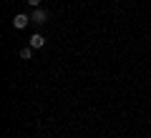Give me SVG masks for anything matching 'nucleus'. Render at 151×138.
Listing matches in <instances>:
<instances>
[{"label":"nucleus","mask_w":151,"mask_h":138,"mask_svg":"<svg viewBox=\"0 0 151 138\" xmlns=\"http://www.w3.org/2000/svg\"><path fill=\"white\" fill-rule=\"evenodd\" d=\"M20 58H23V60H30V58H33V48H30V45L20 50Z\"/></svg>","instance_id":"4"},{"label":"nucleus","mask_w":151,"mask_h":138,"mask_svg":"<svg viewBox=\"0 0 151 138\" xmlns=\"http://www.w3.org/2000/svg\"><path fill=\"white\" fill-rule=\"evenodd\" d=\"M28 5H30V8H33V10H35V8H38V5H40V0H28Z\"/></svg>","instance_id":"5"},{"label":"nucleus","mask_w":151,"mask_h":138,"mask_svg":"<svg viewBox=\"0 0 151 138\" xmlns=\"http://www.w3.org/2000/svg\"><path fill=\"white\" fill-rule=\"evenodd\" d=\"M30 23H35V25H43V23H48V10H43V8H35V10L30 13Z\"/></svg>","instance_id":"1"},{"label":"nucleus","mask_w":151,"mask_h":138,"mask_svg":"<svg viewBox=\"0 0 151 138\" xmlns=\"http://www.w3.org/2000/svg\"><path fill=\"white\" fill-rule=\"evenodd\" d=\"M28 43H30V48H33V50H38V48H43V45H45V38L35 33V35H30V38H28Z\"/></svg>","instance_id":"2"},{"label":"nucleus","mask_w":151,"mask_h":138,"mask_svg":"<svg viewBox=\"0 0 151 138\" xmlns=\"http://www.w3.org/2000/svg\"><path fill=\"white\" fill-rule=\"evenodd\" d=\"M28 23H30V15H25V13H18V15L13 18V25L15 28H25Z\"/></svg>","instance_id":"3"}]
</instances>
